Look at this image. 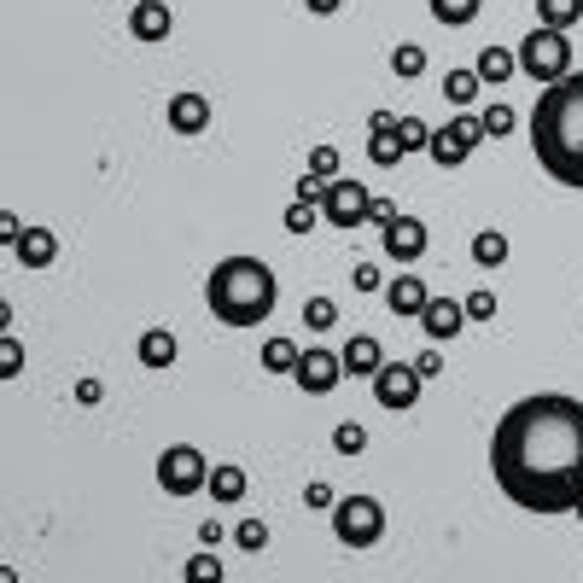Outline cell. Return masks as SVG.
Wrapping results in <instances>:
<instances>
[{"instance_id":"f1b7e54d","label":"cell","mask_w":583,"mask_h":583,"mask_svg":"<svg viewBox=\"0 0 583 583\" xmlns=\"http://www.w3.org/2000/svg\"><path fill=\"white\" fill-rule=\"evenodd\" d=\"M397 140L409 146V152H432V129H426V117H397Z\"/></svg>"},{"instance_id":"4dcf8cb0","label":"cell","mask_w":583,"mask_h":583,"mask_svg":"<svg viewBox=\"0 0 583 583\" xmlns=\"http://www.w3.org/2000/svg\"><path fill=\"white\" fill-rule=\"evenodd\" d=\"M234 543H240L245 554H263L269 549V525H263V519H240V525H234Z\"/></svg>"},{"instance_id":"d590c367","label":"cell","mask_w":583,"mask_h":583,"mask_svg":"<svg viewBox=\"0 0 583 583\" xmlns=\"http://www.w3.org/2000/svg\"><path fill=\"white\" fill-rule=\"evenodd\" d=\"M315 210H321V205L292 199V210H286V234H309V228H315Z\"/></svg>"},{"instance_id":"7bdbcfd3","label":"cell","mask_w":583,"mask_h":583,"mask_svg":"<svg viewBox=\"0 0 583 583\" xmlns=\"http://www.w3.org/2000/svg\"><path fill=\"white\" fill-rule=\"evenodd\" d=\"M100 397H105L100 379H76V403H100Z\"/></svg>"},{"instance_id":"3957f363","label":"cell","mask_w":583,"mask_h":583,"mask_svg":"<svg viewBox=\"0 0 583 583\" xmlns=\"http://www.w3.org/2000/svg\"><path fill=\"white\" fill-rule=\"evenodd\" d=\"M205 304L222 327H263L280 304V280L263 257H222L205 280Z\"/></svg>"},{"instance_id":"cb8c5ba5","label":"cell","mask_w":583,"mask_h":583,"mask_svg":"<svg viewBox=\"0 0 583 583\" xmlns=\"http://www.w3.org/2000/svg\"><path fill=\"white\" fill-rule=\"evenodd\" d=\"M583 18V0H537V24H549V30H572Z\"/></svg>"},{"instance_id":"ee69618b","label":"cell","mask_w":583,"mask_h":583,"mask_svg":"<svg viewBox=\"0 0 583 583\" xmlns=\"http://www.w3.org/2000/svg\"><path fill=\"white\" fill-rule=\"evenodd\" d=\"M199 543H205V549L222 543V519H205V525H199Z\"/></svg>"},{"instance_id":"c3c4849f","label":"cell","mask_w":583,"mask_h":583,"mask_svg":"<svg viewBox=\"0 0 583 583\" xmlns=\"http://www.w3.org/2000/svg\"><path fill=\"white\" fill-rule=\"evenodd\" d=\"M578 519H583V508H578Z\"/></svg>"},{"instance_id":"e0dca14e","label":"cell","mask_w":583,"mask_h":583,"mask_svg":"<svg viewBox=\"0 0 583 583\" xmlns=\"http://www.w3.org/2000/svg\"><path fill=\"white\" fill-rule=\"evenodd\" d=\"M164 117H170L175 135H205V129H210V100H205V94H175Z\"/></svg>"},{"instance_id":"30bf717a","label":"cell","mask_w":583,"mask_h":583,"mask_svg":"<svg viewBox=\"0 0 583 583\" xmlns=\"http://www.w3.org/2000/svg\"><path fill=\"white\" fill-rule=\"evenodd\" d=\"M292 379H298V391H309V397H327L344 379V356H333V350H304Z\"/></svg>"},{"instance_id":"5bb4252c","label":"cell","mask_w":583,"mask_h":583,"mask_svg":"<svg viewBox=\"0 0 583 583\" xmlns=\"http://www.w3.org/2000/svg\"><path fill=\"white\" fill-rule=\"evenodd\" d=\"M420 327H426V339L432 344L461 339V327H467V304H455V298H438V292H432V304H426V315H420Z\"/></svg>"},{"instance_id":"9a60e30c","label":"cell","mask_w":583,"mask_h":583,"mask_svg":"<svg viewBox=\"0 0 583 583\" xmlns=\"http://www.w3.org/2000/svg\"><path fill=\"white\" fill-rule=\"evenodd\" d=\"M344 379H374L385 368V344L374 333H356V339H344Z\"/></svg>"},{"instance_id":"d4e9b609","label":"cell","mask_w":583,"mask_h":583,"mask_svg":"<svg viewBox=\"0 0 583 583\" xmlns=\"http://www.w3.org/2000/svg\"><path fill=\"white\" fill-rule=\"evenodd\" d=\"M479 88H484L479 70H449V76H444V100L449 105H473V100H479Z\"/></svg>"},{"instance_id":"d6986e66","label":"cell","mask_w":583,"mask_h":583,"mask_svg":"<svg viewBox=\"0 0 583 583\" xmlns=\"http://www.w3.org/2000/svg\"><path fill=\"white\" fill-rule=\"evenodd\" d=\"M140 362H146V368H175V333L170 327H146V333H140Z\"/></svg>"},{"instance_id":"d6a6232c","label":"cell","mask_w":583,"mask_h":583,"mask_svg":"<svg viewBox=\"0 0 583 583\" xmlns=\"http://www.w3.org/2000/svg\"><path fill=\"white\" fill-rule=\"evenodd\" d=\"M333 321H339V304H333V298H309L304 304V327L321 333V327H333Z\"/></svg>"},{"instance_id":"ba28073f","label":"cell","mask_w":583,"mask_h":583,"mask_svg":"<svg viewBox=\"0 0 583 583\" xmlns=\"http://www.w3.org/2000/svg\"><path fill=\"white\" fill-rule=\"evenodd\" d=\"M368 205H374V193H368L362 181H344V175H333L327 193H321V216H327L333 228H356V222H368Z\"/></svg>"},{"instance_id":"60d3db41","label":"cell","mask_w":583,"mask_h":583,"mask_svg":"<svg viewBox=\"0 0 583 583\" xmlns=\"http://www.w3.org/2000/svg\"><path fill=\"white\" fill-rule=\"evenodd\" d=\"M350 286H356V292H379L385 280H379V269H374V263H356V275H350Z\"/></svg>"},{"instance_id":"f35d334b","label":"cell","mask_w":583,"mask_h":583,"mask_svg":"<svg viewBox=\"0 0 583 583\" xmlns=\"http://www.w3.org/2000/svg\"><path fill=\"white\" fill-rule=\"evenodd\" d=\"M304 502H309V508H333V502H339V496H333V484L309 479V484H304Z\"/></svg>"},{"instance_id":"1f68e13d","label":"cell","mask_w":583,"mask_h":583,"mask_svg":"<svg viewBox=\"0 0 583 583\" xmlns=\"http://www.w3.org/2000/svg\"><path fill=\"white\" fill-rule=\"evenodd\" d=\"M24 374V344L12 333H0V379H18Z\"/></svg>"},{"instance_id":"7a4b0ae2","label":"cell","mask_w":583,"mask_h":583,"mask_svg":"<svg viewBox=\"0 0 583 583\" xmlns=\"http://www.w3.org/2000/svg\"><path fill=\"white\" fill-rule=\"evenodd\" d=\"M525 129H531L537 164H543L560 187L583 193V70L560 76V82H549V88L537 94Z\"/></svg>"},{"instance_id":"681fc988","label":"cell","mask_w":583,"mask_h":583,"mask_svg":"<svg viewBox=\"0 0 583 583\" xmlns=\"http://www.w3.org/2000/svg\"><path fill=\"white\" fill-rule=\"evenodd\" d=\"M129 6H135V0H129Z\"/></svg>"},{"instance_id":"f546056e","label":"cell","mask_w":583,"mask_h":583,"mask_svg":"<svg viewBox=\"0 0 583 583\" xmlns=\"http://www.w3.org/2000/svg\"><path fill=\"white\" fill-rule=\"evenodd\" d=\"M333 449H339V455H362V449H368L362 420H339V426H333Z\"/></svg>"},{"instance_id":"7402d4cb","label":"cell","mask_w":583,"mask_h":583,"mask_svg":"<svg viewBox=\"0 0 583 583\" xmlns=\"http://www.w3.org/2000/svg\"><path fill=\"white\" fill-rule=\"evenodd\" d=\"M409 158V146L397 140V129H379V135H368V164H379V170H397Z\"/></svg>"},{"instance_id":"9c48e42d","label":"cell","mask_w":583,"mask_h":583,"mask_svg":"<svg viewBox=\"0 0 583 583\" xmlns=\"http://www.w3.org/2000/svg\"><path fill=\"white\" fill-rule=\"evenodd\" d=\"M479 140H484V123H479V117H455V123H444V129H432V164H438V170L467 164Z\"/></svg>"},{"instance_id":"4316f807","label":"cell","mask_w":583,"mask_h":583,"mask_svg":"<svg viewBox=\"0 0 583 583\" xmlns=\"http://www.w3.org/2000/svg\"><path fill=\"white\" fill-rule=\"evenodd\" d=\"M479 123H484V140H508L514 135V111H508V100H490L479 111Z\"/></svg>"},{"instance_id":"836d02e7","label":"cell","mask_w":583,"mask_h":583,"mask_svg":"<svg viewBox=\"0 0 583 583\" xmlns=\"http://www.w3.org/2000/svg\"><path fill=\"white\" fill-rule=\"evenodd\" d=\"M309 170L321 175V181H333V175H339V146H327V140L309 146Z\"/></svg>"},{"instance_id":"ffe728a7","label":"cell","mask_w":583,"mask_h":583,"mask_svg":"<svg viewBox=\"0 0 583 583\" xmlns=\"http://www.w3.org/2000/svg\"><path fill=\"white\" fill-rule=\"evenodd\" d=\"M508 251H514V245H508V234H502V228H484V234H473V263H479V269H502V263H508Z\"/></svg>"},{"instance_id":"8992f818","label":"cell","mask_w":583,"mask_h":583,"mask_svg":"<svg viewBox=\"0 0 583 583\" xmlns=\"http://www.w3.org/2000/svg\"><path fill=\"white\" fill-rule=\"evenodd\" d=\"M333 531H339L344 549H374L385 537V508L374 496H339L333 502Z\"/></svg>"},{"instance_id":"484cf974","label":"cell","mask_w":583,"mask_h":583,"mask_svg":"<svg viewBox=\"0 0 583 583\" xmlns=\"http://www.w3.org/2000/svg\"><path fill=\"white\" fill-rule=\"evenodd\" d=\"M391 76H403V82H414V76H426V47H414V41H403V47H391Z\"/></svg>"},{"instance_id":"74e56055","label":"cell","mask_w":583,"mask_h":583,"mask_svg":"<svg viewBox=\"0 0 583 583\" xmlns=\"http://www.w3.org/2000/svg\"><path fill=\"white\" fill-rule=\"evenodd\" d=\"M414 374H420V379H438V374H444V356H438V344L414 356Z\"/></svg>"},{"instance_id":"7c38bea8","label":"cell","mask_w":583,"mask_h":583,"mask_svg":"<svg viewBox=\"0 0 583 583\" xmlns=\"http://www.w3.org/2000/svg\"><path fill=\"white\" fill-rule=\"evenodd\" d=\"M170 30H175V12H170V0H135L129 6V35L135 41H170Z\"/></svg>"},{"instance_id":"277c9868","label":"cell","mask_w":583,"mask_h":583,"mask_svg":"<svg viewBox=\"0 0 583 583\" xmlns=\"http://www.w3.org/2000/svg\"><path fill=\"white\" fill-rule=\"evenodd\" d=\"M519 70L531 76V82H560V76H572V41L566 30H549V24H537V30L519 41Z\"/></svg>"},{"instance_id":"8d00e7d4","label":"cell","mask_w":583,"mask_h":583,"mask_svg":"<svg viewBox=\"0 0 583 583\" xmlns=\"http://www.w3.org/2000/svg\"><path fill=\"white\" fill-rule=\"evenodd\" d=\"M461 304H467V321H490V315H496V292H467V298H461Z\"/></svg>"},{"instance_id":"6da1fadb","label":"cell","mask_w":583,"mask_h":583,"mask_svg":"<svg viewBox=\"0 0 583 583\" xmlns=\"http://www.w3.org/2000/svg\"><path fill=\"white\" fill-rule=\"evenodd\" d=\"M490 473L525 514L583 508V403L566 391H531L502 409L490 432Z\"/></svg>"},{"instance_id":"b9f144b4","label":"cell","mask_w":583,"mask_h":583,"mask_svg":"<svg viewBox=\"0 0 583 583\" xmlns=\"http://www.w3.org/2000/svg\"><path fill=\"white\" fill-rule=\"evenodd\" d=\"M368 222H374V228H391V222H397V205H391V199H374V205H368Z\"/></svg>"},{"instance_id":"2e32d148","label":"cell","mask_w":583,"mask_h":583,"mask_svg":"<svg viewBox=\"0 0 583 583\" xmlns=\"http://www.w3.org/2000/svg\"><path fill=\"white\" fill-rule=\"evenodd\" d=\"M12 251H18L24 269H53V263H59V234H53V228H24Z\"/></svg>"},{"instance_id":"f6af8a7d","label":"cell","mask_w":583,"mask_h":583,"mask_svg":"<svg viewBox=\"0 0 583 583\" xmlns=\"http://www.w3.org/2000/svg\"><path fill=\"white\" fill-rule=\"evenodd\" d=\"M18 234H24V228H18V216L6 210V216H0V240H6V245H18Z\"/></svg>"},{"instance_id":"603a6c76","label":"cell","mask_w":583,"mask_h":583,"mask_svg":"<svg viewBox=\"0 0 583 583\" xmlns=\"http://www.w3.org/2000/svg\"><path fill=\"white\" fill-rule=\"evenodd\" d=\"M479 12H484V0H432V18H438L444 30H467Z\"/></svg>"},{"instance_id":"bcb514c9","label":"cell","mask_w":583,"mask_h":583,"mask_svg":"<svg viewBox=\"0 0 583 583\" xmlns=\"http://www.w3.org/2000/svg\"><path fill=\"white\" fill-rule=\"evenodd\" d=\"M304 6H309V12H315V18H333V12H339L344 0H304Z\"/></svg>"},{"instance_id":"ab89813d","label":"cell","mask_w":583,"mask_h":583,"mask_svg":"<svg viewBox=\"0 0 583 583\" xmlns=\"http://www.w3.org/2000/svg\"><path fill=\"white\" fill-rule=\"evenodd\" d=\"M292 193H298V199H304V205H321V193H327V181H321V175L309 170L304 181H298V187H292Z\"/></svg>"},{"instance_id":"ac0fdd59","label":"cell","mask_w":583,"mask_h":583,"mask_svg":"<svg viewBox=\"0 0 583 583\" xmlns=\"http://www.w3.org/2000/svg\"><path fill=\"white\" fill-rule=\"evenodd\" d=\"M473 70H479L484 88H508V82H514V70H519V53H508V47H484Z\"/></svg>"},{"instance_id":"4fadbf2b","label":"cell","mask_w":583,"mask_h":583,"mask_svg":"<svg viewBox=\"0 0 583 583\" xmlns=\"http://www.w3.org/2000/svg\"><path fill=\"white\" fill-rule=\"evenodd\" d=\"M426 304H432V286H426V280H414L409 269H403L397 280H385V309H391V315L420 321V315H426Z\"/></svg>"},{"instance_id":"52a82bcc","label":"cell","mask_w":583,"mask_h":583,"mask_svg":"<svg viewBox=\"0 0 583 583\" xmlns=\"http://www.w3.org/2000/svg\"><path fill=\"white\" fill-rule=\"evenodd\" d=\"M368 385H374V403H379V409L409 414L414 403H420V385H426V379L414 374V362H385V368H379Z\"/></svg>"},{"instance_id":"8fae6325","label":"cell","mask_w":583,"mask_h":583,"mask_svg":"<svg viewBox=\"0 0 583 583\" xmlns=\"http://www.w3.org/2000/svg\"><path fill=\"white\" fill-rule=\"evenodd\" d=\"M385 257L403 263V269L420 263V257H426V222H420V216H397V222L385 228Z\"/></svg>"},{"instance_id":"5b68a950","label":"cell","mask_w":583,"mask_h":583,"mask_svg":"<svg viewBox=\"0 0 583 583\" xmlns=\"http://www.w3.org/2000/svg\"><path fill=\"white\" fill-rule=\"evenodd\" d=\"M158 490L175 496V502H187V496L210 490V461L193 444H170L164 455H158Z\"/></svg>"},{"instance_id":"e575fe53","label":"cell","mask_w":583,"mask_h":583,"mask_svg":"<svg viewBox=\"0 0 583 583\" xmlns=\"http://www.w3.org/2000/svg\"><path fill=\"white\" fill-rule=\"evenodd\" d=\"M210 578H222V560H216V554H193V560H187V583H210Z\"/></svg>"},{"instance_id":"7dc6e473","label":"cell","mask_w":583,"mask_h":583,"mask_svg":"<svg viewBox=\"0 0 583 583\" xmlns=\"http://www.w3.org/2000/svg\"><path fill=\"white\" fill-rule=\"evenodd\" d=\"M379 129H397V117H391V111H374V117H368V135H379Z\"/></svg>"},{"instance_id":"83f0119b","label":"cell","mask_w":583,"mask_h":583,"mask_svg":"<svg viewBox=\"0 0 583 583\" xmlns=\"http://www.w3.org/2000/svg\"><path fill=\"white\" fill-rule=\"evenodd\" d=\"M298 356H304V350H298L292 339H269V344H263V368H269V374H292V368H298Z\"/></svg>"},{"instance_id":"44dd1931","label":"cell","mask_w":583,"mask_h":583,"mask_svg":"<svg viewBox=\"0 0 583 583\" xmlns=\"http://www.w3.org/2000/svg\"><path fill=\"white\" fill-rule=\"evenodd\" d=\"M245 490H251V479H245V467H210V496L216 502H245Z\"/></svg>"}]
</instances>
